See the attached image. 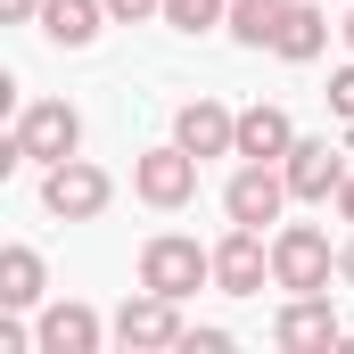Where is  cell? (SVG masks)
<instances>
[{"label": "cell", "instance_id": "1", "mask_svg": "<svg viewBox=\"0 0 354 354\" xmlns=\"http://www.w3.org/2000/svg\"><path fill=\"white\" fill-rule=\"evenodd\" d=\"M330 280H338V248H330L322 223H280V231H272V288L313 297V288H330Z\"/></svg>", "mask_w": 354, "mask_h": 354}, {"label": "cell", "instance_id": "2", "mask_svg": "<svg viewBox=\"0 0 354 354\" xmlns=\"http://www.w3.org/2000/svg\"><path fill=\"white\" fill-rule=\"evenodd\" d=\"M214 280V248H198V239H181V231H157L149 248H140V288H157V297H198Z\"/></svg>", "mask_w": 354, "mask_h": 354}, {"label": "cell", "instance_id": "3", "mask_svg": "<svg viewBox=\"0 0 354 354\" xmlns=\"http://www.w3.org/2000/svg\"><path fill=\"white\" fill-rule=\"evenodd\" d=\"M107 198H115V181H107V165H91V157L41 165V206H50L58 223H99Z\"/></svg>", "mask_w": 354, "mask_h": 354}, {"label": "cell", "instance_id": "4", "mask_svg": "<svg viewBox=\"0 0 354 354\" xmlns=\"http://www.w3.org/2000/svg\"><path fill=\"white\" fill-rule=\"evenodd\" d=\"M189 338V322H181V297H157V288H140V297H124L115 305V346L124 354H165Z\"/></svg>", "mask_w": 354, "mask_h": 354}, {"label": "cell", "instance_id": "5", "mask_svg": "<svg viewBox=\"0 0 354 354\" xmlns=\"http://www.w3.org/2000/svg\"><path fill=\"white\" fill-rule=\"evenodd\" d=\"M198 165H206V157H189L181 140L149 149V157H132V189H140V206H157V214H181V206L198 198Z\"/></svg>", "mask_w": 354, "mask_h": 354}, {"label": "cell", "instance_id": "6", "mask_svg": "<svg viewBox=\"0 0 354 354\" xmlns=\"http://www.w3.org/2000/svg\"><path fill=\"white\" fill-rule=\"evenodd\" d=\"M17 149H25V165H66V157H83V115L66 99H33L17 115Z\"/></svg>", "mask_w": 354, "mask_h": 354}, {"label": "cell", "instance_id": "7", "mask_svg": "<svg viewBox=\"0 0 354 354\" xmlns=\"http://www.w3.org/2000/svg\"><path fill=\"white\" fill-rule=\"evenodd\" d=\"M214 288H223V297H264L272 288V239L256 223H231V231L214 239Z\"/></svg>", "mask_w": 354, "mask_h": 354}, {"label": "cell", "instance_id": "8", "mask_svg": "<svg viewBox=\"0 0 354 354\" xmlns=\"http://www.w3.org/2000/svg\"><path fill=\"white\" fill-rule=\"evenodd\" d=\"M272 346H288V354H330V346H346V322H338L330 288H313V297H288V305L272 313Z\"/></svg>", "mask_w": 354, "mask_h": 354}, {"label": "cell", "instance_id": "9", "mask_svg": "<svg viewBox=\"0 0 354 354\" xmlns=\"http://www.w3.org/2000/svg\"><path fill=\"white\" fill-rule=\"evenodd\" d=\"M223 214H231V223H256V231L280 223V214H288V174H280V165H256V157H239V174L223 181Z\"/></svg>", "mask_w": 354, "mask_h": 354}, {"label": "cell", "instance_id": "10", "mask_svg": "<svg viewBox=\"0 0 354 354\" xmlns=\"http://www.w3.org/2000/svg\"><path fill=\"white\" fill-rule=\"evenodd\" d=\"M174 140L189 149V157H239V115L223 107V99H181L174 107Z\"/></svg>", "mask_w": 354, "mask_h": 354}, {"label": "cell", "instance_id": "11", "mask_svg": "<svg viewBox=\"0 0 354 354\" xmlns=\"http://www.w3.org/2000/svg\"><path fill=\"white\" fill-rule=\"evenodd\" d=\"M280 174H288V198H297V206H330L338 181H346V157H338L330 140H297V149L280 157Z\"/></svg>", "mask_w": 354, "mask_h": 354}, {"label": "cell", "instance_id": "12", "mask_svg": "<svg viewBox=\"0 0 354 354\" xmlns=\"http://www.w3.org/2000/svg\"><path fill=\"white\" fill-rule=\"evenodd\" d=\"M41 354H99V338L115 330V322H99L83 297H58V305H41Z\"/></svg>", "mask_w": 354, "mask_h": 354}, {"label": "cell", "instance_id": "13", "mask_svg": "<svg viewBox=\"0 0 354 354\" xmlns=\"http://www.w3.org/2000/svg\"><path fill=\"white\" fill-rule=\"evenodd\" d=\"M33 25H41V41H50V50H91V41H99V25H115V17H107V0H41V17H33Z\"/></svg>", "mask_w": 354, "mask_h": 354}, {"label": "cell", "instance_id": "14", "mask_svg": "<svg viewBox=\"0 0 354 354\" xmlns=\"http://www.w3.org/2000/svg\"><path fill=\"white\" fill-rule=\"evenodd\" d=\"M330 50V17L313 8V0H280V33H272V58H288V66H313Z\"/></svg>", "mask_w": 354, "mask_h": 354}, {"label": "cell", "instance_id": "15", "mask_svg": "<svg viewBox=\"0 0 354 354\" xmlns=\"http://www.w3.org/2000/svg\"><path fill=\"white\" fill-rule=\"evenodd\" d=\"M288 149H297V124H288V107H272V99L239 107V157H256V165H280Z\"/></svg>", "mask_w": 354, "mask_h": 354}, {"label": "cell", "instance_id": "16", "mask_svg": "<svg viewBox=\"0 0 354 354\" xmlns=\"http://www.w3.org/2000/svg\"><path fill=\"white\" fill-rule=\"evenodd\" d=\"M41 297H50V264L33 248H0V305L8 313H33Z\"/></svg>", "mask_w": 354, "mask_h": 354}, {"label": "cell", "instance_id": "17", "mask_svg": "<svg viewBox=\"0 0 354 354\" xmlns=\"http://www.w3.org/2000/svg\"><path fill=\"white\" fill-rule=\"evenodd\" d=\"M280 33V0H231V41L239 50H272Z\"/></svg>", "mask_w": 354, "mask_h": 354}, {"label": "cell", "instance_id": "18", "mask_svg": "<svg viewBox=\"0 0 354 354\" xmlns=\"http://www.w3.org/2000/svg\"><path fill=\"white\" fill-rule=\"evenodd\" d=\"M165 25L174 33H214V25H231V0H165Z\"/></svg>", "mask_w": 354, "mask_h": 354}, {"label": "cell", "instance_id": "19", "mask_svg": "<svg viewBox=\"0 0 354 354\" xmlns=\"http://www.w3.org/2000/svg\"><path fill=\"white\" fill-rule=\"evenodd\" d=\"M330 115H338V124L354 132V58L338 66V75H330Z\"/></svg>", "mask_w": 354, "mask_h": 354}, {"label": "cell", "instance_id": "20", "mask_svg": "<svg viewBox=\"0 0 354 354\" xmlns=\"http://www.w3.org/2000/svg\"><path fill=\"white\" fill-rule=\"evenodd\" d=\"M181 354H231V330H214V322H189Z\"/></svg>", "mask_w": 354, "mask_h": 354}, {"label": "cell", "instance_id": "21", "mask_svg": "<svg viewBox=\"0 0 354 354\" xmlns=\"http://www.w3.org/2000/svg\"><path fill=\"white\" fill-rule=\"evenodd\" d=\"M107 17L115 25H149V17H165V0H107Z\"/></svg>", "mask_w": 354, "mask_h": 354}, {"label": "cell", "instance_id": "22", "mask_svg": "<svg viewBox=\"0 0 354 354\" xmlns=\"http://www.w3.org/2000/svg\"><path fill=\"white\" fill-rule=\"evenodd\" d=\"M0 17H8V25H33V17H41V0H0Z\"/></svg>", "mask_w": 354, "mask_h": 354}, {"label": "cell", "instance_id": "23", "mask_svg": "<svg viewBox=\"0 0 354 354\" xmlns=\"http://www.w3.org/2000/svg\"><path fill=\"white\" fill-rule=\"evenodd\" d=\"M338 214H346V223H354V174L338 181Z\"/></svg>", "mask_w": 354, "mask_h": 354}, {"label": "cell", "instance_id": "24", "mask_svg": "<svg viewBox=\"0 0 354 354\" xmlns=\"http://www.w3.org/2000/svg\"><path fill=\"white\" fill-rule=\"evenodd\" d=\"M338 280H346V288H354V239H346V248H338Z\"/></svg>", "mask_w": 354, "mask_h": 354}, {"label": "cell", "instance_id": "25", "mask_svg": "<svg viewBox=\"0 0 354 354\" xmlns=\"http://www.w3.org/2000/svg\"><path fill=\"white\" fill-rule=\"evenodd\" d=\"M338 33H346V50H354V17H346V25H338Z\"/></svg>", "mask_w": 354, "mask_h": 354}]
</instances>
